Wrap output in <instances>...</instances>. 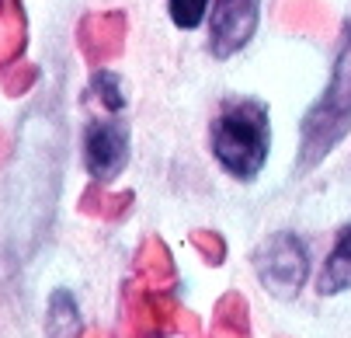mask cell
<instances>
[{
	"mask_svg": "<svg viewBox=\"0 0 351 338\" xmlns=\"http://www.w3.org/2000/svg\"><path fill=\"white\" fill-rule=\"evenodd\" d=\"M209 143H213V154L223 164V171H230L240 181L258 178L268 161V147H271L268 105L258 98L226 102L223 112L213 119Z\"/></svg>",
	"mask_w": 351,
	"mask_h": 338,
	"instance_id": "cell-1",
	"label": "cell"
},
{
	"mask_svg": "<svg viewBox=\"0 0 351 338\" xmlns=\"http://www.w3.org/2000/svg\"><path fill=\"white\" fill-rule=\"evenodd\" d=\"M351 133V21L341 42V53L330 70V84L317 98V105L306 112L303 129H299V171L317 168L337 143Z\"/></svg>",
	"mask_w": 351,
	"mask_h": 338,
	"instance_id": "cell-2",
	"label": "cell"
},
{
	"mask_svg": "<svg viewBox=\"0 0 351 338\" xmlns=\"http://www.w3.org/2000/svg\"><path fill=\"white\" fill-rule=\"evenodd\" d=\"M254 269H258L261 286L268 289L271 297L292 300V297H299V289H303V282L310 275V258H306L303 240H299L295 234L278 230L258 248Z\"/></svg>",
	"mask_w": 351,
	"mask_h": 338,
	"instance_id": "cell-3",
	"label": "cell"
},
{
	"mask_svg": "<svg viewBox=\"0 0 351 338\" xmlns=\"http://www.w3.org/2000/svg\"><path fill=\"white\" fill-rule=\"evenodd\" d=\"M84 164L94 181H112L129 164V126L122 119H94L84 133Z\"/></svg>",
	"mask_w": 351,
	"mask_h": 338,
	"instance_id": "cell-4",
	"label": "cell"
},
{
	"mask_svg": "<svg viewBox=\"0 0 351 338\" xmlns=\"http://www.w3.org/2000/svg\"><path fill=\"white\" fill-rule=\"evenodd\" d=\"M261 0H216L209 21V53L216 60H230L258 32Z\"/></svg>",
	"mask_w": 351,
	"mask_h": 338,
	"instance_id": "cell-5",
	"label": "cell"
},
{
	"mask_svg": "<svg viewBox=\"0 0 351 338\" xmlns=\"http://www.w3.org/2000/svg\"><path fill=\"white\" fill-rule=\"evenodd\" d=\"M125 35H129V21L122 11H101V14H87L77 28V42L87 63L101 67L122 56L125 49Z\"/></svg>",
	"mask_w": 351,
	"mask_h": 338,
	"instance_id": "cell-6",
	"label": "cell"
},
{
	"mask_svg": "<svg viewBox=\"0 0 351 338\" xmlns=\"http://www.w3.org/2000/svg\"><path fill=\"white\" fill-rule=\"evenodd\" d=\"M129 304V331H136L139 338H164L174 331L178 321V304L164 293V289H146L139 282H132V289L125 293Z\"/></svg>",
	"mask_w": 351,
	"mask_h": 338,
	"instance_id": "cell-7",
	"label": "cell"
},
{
	"mask_svg": "<svg viewBox=\"0 0 351 338\" xmlns=\"http://www.w3.org/2000/svg\"><path fill=\"white\" fill-rule=\"evenodd\" d=\"M136 282L146 289H167L178 282V269L171 262V251L160 237H146L136 251Z\"/></svg>",
	"mask_w": 351,
	"mask_h": 338,
	"instance_id": "cell-8",
	"label": "cell"
},
{
	"mask_svg": "<svg viewBox=\"0 0 351 338\" xmlns=\"http://www.w3.org/2000/svg\"><path fill=\"white\" fill-rule=\"evenodd\" d=\"M320 297H334V293H344L351 289V223L337 234L334 240V251L330 258L324 262V272H320Z\"/></svg>",
	"mask_w": 351,
	"mask_h": 338,
	"instance_id": "cell-9",
	"label": "cell"
},
{
	"mask_svg": "<svg viewBox=\"0 0 351 338\" xmlns=\"http://www.w3.org/2000/svg\"><path fill=\"white\" fill-rule=\"evenodd\" d=\"M45 338H80V314L70 289H56L45 314Z\"/></svg>",
	"mask_w": 351,
	"mask_h": 338,
	"instance_id": "cell-10",
	"label": "cell"
},
{
	"mask_svg": "<svg viewBox=\"0 0 351 338\" xmlns=\"http://www.w3.org/2000/svg\"><path fill=\"white\" fill-rule=\"evenodd\" d=\"M129 210H132V192H105L101 181L90 185L80 199V213L97 220H122Z\"/></svg>",
	"mask_w": 351,
	"mask_h": 338,
	"instance_id": "cell-11",
	"label": "cell"
},
{
	"mask_svg": "<svg viewBox=\"0 0 351 338\" xmlns=\"http://www.w3.org/2000/svg\"><path fill=\"white\" fill-rule=\"evenodd\" d=\"M216 328L233 335V338H247L250 335V317H247V300L240 293H226L216 304Z\"/></svg>",
	"mask_w": 351,
	"mask_h": 338,
	"instance_id": "cell-12",
	"label": "cell"
},
{
	"mask_svg": "<svg viewBox=\"0 0 351 338\" xmlns=\"http://www.w3.org/2000/svg\"><path fill=\"white\" fill-rule=\"evenodd\" d=\"M282 25H289L295 32H320L327 25V11L317 4V0H285Z\"/></svg>",
	"mask_w": 351,
	"mask_h": 338,
	"instance_id": "cell-13",
	"label": "cell"
},
{
	"mask_svg": "<svg viewBox=\"0 0 351 338\" xmlns=\"http://www.w3.org/2000/svg\"><path fill=\"white\" fill-rule=\"evenodd\" d=\"M90 91H94V98L101 102V109L112 112V115H119L125 109V102H129V94L122 87V77L112 74V70H97L94 80H90Z\"/></svg>",
	"mask_w": 351,
	"mask_h": 338,
	"instance_id": "cell-14",
	"label": "cell"
},
{
	"mask_svg": "<svg viewBox=\"0 0 351 338\" xmlns=\"http://www.w3.org/2000/svg\"><path fill=\"white\" fill-rule=\"evenodd\" d=\"M38 80V67L35 63H25V60H14V63H4V70H0V87H4L8 94H25L32 91Z\"/></svg>",
	"mask_w": 351,
	"mask_h": 338,
	"instance_id": "cell-15",
	"label": "cell"
},
{
	"mask_svg": "<svg viewBox=\"0 0 351 338\" xmlns=\"http://www.w3.org/2000/svg\"><path fill=\"white\" fill-rule=\"evenodd\" d=\"M167 8H171L174 25H178V28H184V32H191V28L202 25L209 0H167Z\"/></svg>",
	"mask_w": 351,
	"mask_h": 338,
	"instance_id": "cell-16",
	"label": "cell"
},
{
	"mask_svg": "<svg viewBox=\"0 0 351 338\" xmlns=\"http://www.w3.org/2000/svg\"><path fill=\"white\" fill-rule=\"evenodd\" d=\"M191 245L198 248V255H202L209 265H223V258H226V240H223L216 230H195V234H191Z\"/></svg>",
	"mask_w": 351,
	"mask_h": 338,
	"instance_id": "cell-17",
	"label": "cell"
},
{
	"mask_svg": "<svg viewBox=\"0 0 351 338\" xmlns=\"http://www.w3.org/2000/svg\"><path fill=\"white\" fill-rule=\"evenodd\" d=\"M84 338H105V335H101V331H87Z\"/></svg>",
	"mask_w": 351,
	"mask_h": 338,
	"instance_id": "cell-18",
	"label": "cell"
},
{
	"mask_svg": "<svg viewBox=\"0 0 351 338\" xmlns=\"http://www.w3.org/2000/svg\"><path fill=\"white\" fill-rule=\"evenodd\" d=\"M119 338H139V335H136V331H122Z\"/></svg>",
	"mask_w": 351,
	"mask_h": 338,
	"instance_id": "cell-19",
	"label": "cell"
},
{
	"mask_svg": "<svg viewBox=\"0 0 351 338\" xmlns=\"http://www.w3.org/2000/svg\"><path fill=\"white\" fill-rule=\"evenodd\" d=\"M0 157H4V133H0Z\"/></svg>",
	"mask_w": 351,
	"mask_h": 338,
	"instance_id": "cell-20",
	"label": "cell"
}]
</instances>
